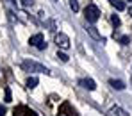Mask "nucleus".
<instances>
[{"mask_svg":"<svg viewBox=\"0 0 132 116\" xmlns=\"http://www.w3.org/2000/svg\"><path fill=\"white\" fill-rule=\"evenodd\" d=\"M20 4H22L23 7H30L34 2H32V0H20Z\"/></svg>","mask_w":132,"mask_h":116,"instance_id":"obj_18","label":"nucleus"},{"mask_svg":"<svg viewBox=\"0 0 132 116\" xmlns=\"http://www.w3.org/2000/svg\"><path fill=\"white\" fill-rule=\"evenodd\" d=\"M86 30H88V34L91 36V38H93V39L105 43V38H102V36H100V32L96 30V27H95V25H88V27H86Z\"/></svg>","mask_w":132,"mask_h":116,"instance_id":"obj_5","label":"nucleus"},{"mask_svg":"<svg viewBox=\"0 0 132 116\" xmlns=\"http://www.w3.org/2000/svg\"><path fill=\"white\" fill-rule=\"evenodd\" d=\"M109 116H130L127 111H123L121 107H118V105H114V107H111L109 109Z\"/></svg>","mask_w":132,"mask_h":116,"instance_id":"obj_8","label":"nucleus"},{"mask_svg":"<svg viewBox=\"0 0 132 116\" xmlns=\"http://www.w3.org/2000/svg\"><path fill=\"white\" fill-rule=\"evenodd\" d=\"M118 41H120L121 45H129V43H130V36H120Z\"/></svg>","mask_w":132,"mask_h":116,"instance_id":"obj_15","label":"nucleus"},{"mask_svg":"<svg viewBox=\"0 0 132 116\" xmlns=\"http://www.w3.org/2000/svg\"><path fill=\"white\" fill-rule=\"evenodd\" d=\"M22 68L25 71H41V73H46V75H50L52 71L43 66V64H39V63H34V61H23L22 63Z\"/></svg>","mask_w":132,"mask_h":116,"instance_id":"obj_1","label":"nucleus"},{"mask_svg":"<svg viewBox=\"0 0 132 116\" xmlns=\"http://www.w3.org/2000/svg\"><path fill=\"white\" fill-rule=\"evenodd\" d=\"M5 113H7V109H5L4 105H0V116H4V114H5Z\"/></svg>","mask_w":132,"mask_h":116,"instance_id":"obj_19","label":"nucleus"},{"mask_svg":"<svg viewBox=\"0 0 132 116\" xmlns=\"http://www.w3.org/2000/svg\"><path fill=\"white\" fill-rule=\"evenodd\" d=\"M129 2H132V0H129Z\"/></svg>","mask_w":132,"mask_h":116,"instance_id":"obj_23","label":"nucleus"},{"mask_svg":"<svg viewBox=\"0 0 132 116\" xmlns=\"http://www.w3.org/2000/svg\"><path fill=\"white\" fill-rule=\"evenodd\" d=\"M79 84H80L82 88H86L88 91H95V89H96V82H95L93 79H82Z\"/></svg>","mask_w":132,"mask_h":116,"instance_id":"obj_7","label":"nucleus"},{"mask_svg":"<svg viewBox=\"0 0 132 116\" xmlns=\"http://www.w3.org/2000/svg\"><path fill=\"white\" fill-rule=\"evenodd\" d=\"M70 7H71L73 13H77V11H79V2H77V0H70Z\"/></svg>","mask_w":132,"mask_h":116,"instance_id":"obj_16","label":"nucleus"},{"mask_svg":"<svg viewBox=\"0 0 132 116\" xmlns=\"http://www.w3.org/2000/svg\"><path fill=\"white\" fill-rule=\"evenodd\" d=\"M4 100H5L7 104H9V102H13V95H11V89H9V88H5V89H4Z\"/></svg>","mask_w":132,"mask_h":116,"instance_id":"obj_13","label":"nucleus"},{"mask_svg":"<svg viewBox=\"0 0 132 116\" xmlns=\"http://www.w3.org/2000/svg\"><path fill=\"white\" fill-rule=\"evenodd\" d=\"M84 16H86V20H88L89 23H95V22H98V18H100V11H98L96 5L89 4L88 7L84 9Z\"/></svg>","mask_w":132,"mask_h":116,"instance_id":"obj_2","label":"nucleus"},{"mask_svg":"<svg viewBox=\"0 0 132 116\" xmlns=\"http://www.w3.org/2000/svg\"><path fill=\"white\" fill-rule=\"evenodd\" d=\"M111 22H112L114 27H120V25H121V20H120V16H118V14H112V16H111Z\"/></svg>","mask_w":132,"mask_h":116,"instance_id":"obj_14","label":"nucleus"},{"mask_svg":"<svg viewBox=\"0 0 132 116\" xmlns=\"http://www.w3.org/2000/svg\"><path fill=\"white\" fill-rule=\"evenodd\" d=\"M14 116H29V107L25 105H18L14 109Z\"/></svg>","mask_w":132,"mask_h":116,"instance_id":"obj_10","label":"nucleus"},{"mask_svg":"<svg viewBox=\"0 0 132 116\" xmlns=\"http://www.w3.org/2000/svg\"><path fill=\"white\" fill-rule=\"evenodd\" d=\"M57 116H63V114H57Z\"/></svg>","mask_w":132,"mask_h":116,"instance_id":"obj_22","label":"nucleus"},{"mask_svg":"<svg viewBox=\"0 0 132 116\" xmlns=\"http://www.w3.org/2000/svg\"><path fill=\"white\" fill-rule=\"evenodd\" d=\"M29 116H38V114H36V113H34L32 109H29Z\"/></svg>","mask_w":132,"mask_h":116,"instance_id":"obj_20","label":"nucleus"},{"mask_svg":"<svg viewBox=\"0 0 132 116\" xmlns=\"http://www.w3.org/2000/svg\"><path fill=\"white\" fill-rule=\"evenodd\" d=\"M109 84L114 88V89H118V91H121V89H125V82L123 80H116V79H111Z\"/></svg>","mask_w":132,"mask_h":116,"instance_id":"obj_9","label":"nucleus"},{"mask_svg":"<svg viewBox=\"0 0 132 116\" xmlns=\"http://www.w3.org/2000/svg\"><path fill=\"white\" fill-rule=\"evenodd\" d=\"M36 86H38V77H29L27 79V88L29 89H34Z\"/></svg>","mask_w":132,"mask_h":116,"instance_id":"obj_11","label":"nucleus"},{"mask_svg":"<svg viewBox=\"0 0 132 116\" xmlns=\"http://www.w3.org/2000/svg\"><path fill=\"white\" fill-rule=\"evenodd\" d=\"M29 45L36 46L38 50H45V48H46V43H45V39H43V34H34V36H30Z\"/></svg>","mask_w":132,"mask_h":116,"instance_id":"obj_3","label":"nucleus"},{"mask_svg":"<svg viewBox=\"0 0 132 116\" xmlns=\"http://www.w3.org/2000/svg\"><path fill=\"white\" fill-rule=\"evenodd\" d=\"M59 114H63V116H77V111L68 104V102H64L63 105H61V109H59Z\"/></svg>","mask_w":132,"mask_h":116,"instance_id":"obj_6","label":"nucleus"},{"mask_svg":"<svg viewBox=\"0 0 132 116\" xmlns=\"http://www.w3.org/2000/svg\"><path fill=\"white\" fill-rule=\"evenodd\" d=\"M129 14H130V18H132V7H130V11H129Z\"/></svg>","mask_w":132,"mask_h":116,"instance_id":"obj_21","label":"nucleus"},{"mask_svg":"<svg viewBox=\"0 0 132 116\" xmlns=\"http://www.w3.org/2000/svg\"><path fill=\"white\" fill-rule=\"evenodd\" d=\"M109 2H111V5L116 7L118 11H123V9H125V4H123L121 0H109Z\"/></svg>","mask_w":132,"mask_h":116,"instance_id":"obj_12","label":"nucleus"},{"mask_svg":"<svg viewBox=\"0 0 132 116\" xmlns=\"http://www.w3.org/2000/svg\"><path fill=\"white\" fill-rule=\"evenodd\" d=\"M57 57H59V59H61L63 63H68V61H70V57L66 55L64 52H57Z\"/></svg>","mask_w":132,"mask_h":116,"instance_id":"obj_17","label":"nucleus"},{"mask_svg":"<svg viewBox=\"0 0 132 116\" xmlns=\"http://www.w3.org/2000/svg\"><path fill=\"white\" fill-rule=\"evenodd\" d=\"M55 45L59 46V48H70V38L66 36V34H63V32H59L57 36H55Z\"/></svg>","mask_w":132,"mask_h":116,"instance_id":"obj_4","label":"nucleus"}]
</instances>
